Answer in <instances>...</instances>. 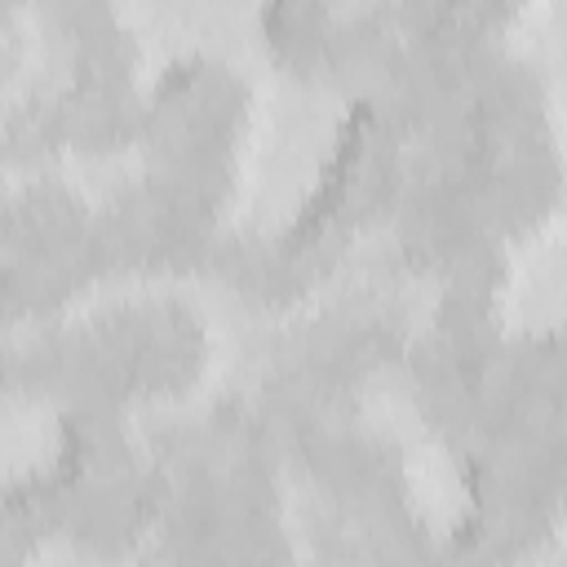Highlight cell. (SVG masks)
Instances as JSON below:
<instances>
[{"instance_id": "cell-1", "label": "cell", "mask_w": 567, "mask_h": 567, "mask_svg": "<svg viewBox=\"0 0 567 567\" xmlns=\"http://www.w3.org/2000/svg\"><path fill=\"white\" fill-rule=\"evenodd\" d=\"M257 128V89L230 58L190 49L151 71L128 142L133 173L97 199L111 288L230 275Z\"/></svg>"}, {"instance_id": "cell-2", "label": "cell", "mask_w": 567, "mask_h": 567, "mask_svg": "<svg viewBox=\"0 0 567 567\" xmlns=\"http://www.w3.org/2000/svg\"><path fill=\"white\" fill-rule=\"evenodd\" d=\"M217 372V328L177 284H120L44 332L0 368V390L49 412H111L128 421L177 416Z\"/></svg>"}, {"instance_id": "cell-3", "label": "cell", "mask_w": 567, "mask_h": 567, "mask_svg": "<svg viewBox=\"0 0 567 567\" xmlns=\"http://www.w3.org/2000/svg\"><path fill=\"white\" fill-rule=\"evenodd\" d=\"M146 80V53L120 0H22L0 102V168L62 173L124 155Z\"/></svg>"}, {"instance_id": "cell-4", "label": "cell", "mask_w": 567, "mask_h": 567, "mask_svg": "<svg viewBox=\"0 0 567 567\" xmlns=\"http://www.w3.org/2000/svg\"><path fill=\"white\" fill-rule=\"evenodd\" d=\"M151 443L159 465L151 554L186 563H275L297 554L288 465L248 408L221 403L168 421Z\"/></svg>"}, {"instance_id": "cell-5", "label": "cell", "mask_w": 567, "mask_h": 567, "mask_svg": "<svg viewBox=\"0 0 567 567\" xmlns=\"http://www.w3.org/2000/svg\"><path fill=\"white\" fill-rule=\"evenodd\" d=\"M412 173V124L399 97H346L332 146L292 208V217L261 244H244L230 279L266 306H292L328 284L350 252L385 230L399 213Z\"/></svg>"}, {"instance_id": "cell-6", "label": "cell", "mask_w": 567, "mask_h": 567, "mask_svg": "<svg viewBox=\"0 0 567 567\" xmlns=\"http://www.w3.org/2000/svg\"><path fill=\"white\" fill-rule=\"evenodd\" d=\"M44 554L142 558L159 518V465L146 421L53 412L49 452L9 478Z\"/></svg>"}, {"instance_id": "cell-7", "label": "cell", "mask_w": 567, "mask_h": 567, "mask_svg": "<svg viewBox=\"0 0 567 567\" xmlns=\"http://www.w3.org/2000/svg\"><path fill=\"white\" fill-rule=\"evenodd\" d=\"M111 288L97 199L66 173H9L0 195V368L89 297Z\"/></svg>"}, {"instance_id": "cell-8", "label": "cell", "mask_w": 567, "mask_h": 567, "mask_svg": "<svg viewBox=\"0 0 567 567\" xmlns=\"http://www.w3.org/2000/svg\"><path fill=\"white\" fill-rule=\"evenodd\" d=\"M430 0H261L257 35L266 58L328 93H385L421 49Z\"/></svg>"}, {"instance_id": "cell-9", "label": "cell", "mask_w": 567, "mask_h": 567, "mask_svg": "<svg viewBox=\"0 0 567 567\" xmlns=\"http://www.w3.org/2000/svg\"><path fill=\"white\" fill-rule=\"evenodd\" d=\"M536 0H430L425 4V31H421V49L412 58V66L403 71L416 75L421 66L439 62V58H461V53H478V49H501L509 44V35L518 31V22L532 13ZM399 80V84H403ZM394 84V89H399Z\"/></svg>"}, {"instance_id": "cell-10", "label": "cell", "mask_w": 567, "mask_h": 567, "mask_svg": "<svg viewBox=\"0 0 567 567\" xmlns=\"http://www.w3.org/2000/svg\"><path fill=\"white\" fill-rule=\"evenodd\" d=\"M35 558H44V549H40L13 487L0 483V567L4 563H35Z\"/></svg>"}, {"instance_id": "cell-11", "label": "cell", "mask_w": 567, "mask_h": 567, "mask_svg": "<svg viewBox=\"0 0 567 567\" xmlns=\"http://www.w3.org/2000/svg\"><path fill=\"white\" fill-rule=\"evenodd\" d=\"M4 186H9V173H4V168H0V195H4Z\"/></svg>"}]
</instances>
